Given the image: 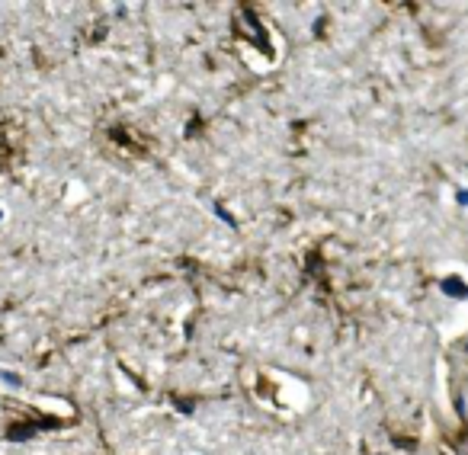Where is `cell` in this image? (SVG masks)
<instances>
[{"label": "cell", "mask_w": 468, "mask_h": 455, "mask_svg": "<svg viewBox=\"0 0 468 455\" xmlns=\"http://www.w3.org/2000/svg\"><path fill=\"white\" fill-rule=\"evenodd\" d=\"M0 218H4V208H0Z\"/></svg>", "instance_id": "cell-1"}]
</instances>
